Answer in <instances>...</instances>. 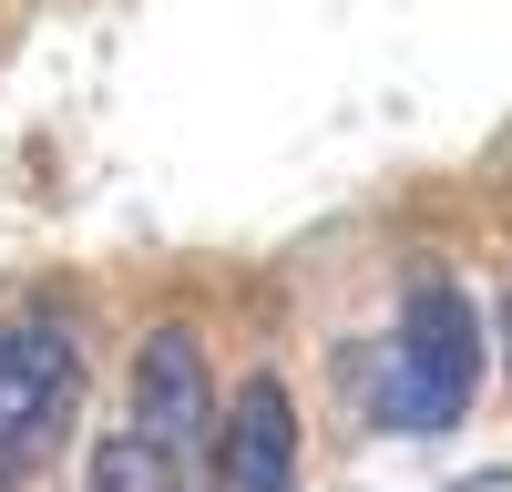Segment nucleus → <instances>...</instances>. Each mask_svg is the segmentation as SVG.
<instances>
[{
	"label": "nucleus",
	"mask_w": 512,
	"mask_h": 492,
	"mask_svg": "<svg viewBox=\"0 0 512 492\" xmlns=\"http://www.w3.org/2000/svg\"><path fill=\"white\" fill-rule=\"evenodd\" d=\"M482 380V318L451 277H420L400 328L369 349V421L379 431H451Z\"/></svg>",
	"instance_id": "f257e3e1"
},
{
	"label": "nucleus",
	"mask_w": 512,
	"mask_h": 492,
	"mask_svg": "<svg viewBox=\"0 0 512 492\" xmlns=\"http://www.w3.org/2000/svg\"><path fill=\"white\" fill-rule=\"evenodd\" d=\"M82 400V349L62 318H0V482H31L62 451Z\"/></svg>",
	"instance_id": "f03ea898"
},
{
	"label": "nucleus",
	"mask_w": 512,
	"mask_h": 492,
	"mask_svg": "<svg viewBox=\"0 0 512 492\" xmlns=\"http://www.w3.org/2000/svg\"><path fill=\"white\" fill-rule=\"evenodd\" d=\"M216 492H297V400L277 369L216 410Z\"/></svg>",
	"instance_id": "7ed1b4c3"
},
{
	"label": "nucleus",
	"mask_w": 512,
	"mask_h": 492,
	"mask_svg": "<svg viewBox=\"0 0 512 492\" xmlns=\"http://www.w3.org/2000/svg\"><path fill=\"white\" fill-rule=\"evenodd\" d=\"M134 431L154 441H195V431H216V380H205V339L185 318H154L144 328V349H134Z\"/></svg>",
	"instance_id": "20e7f679"
},
{
	"label": "nucleus",
	"mask_w": 512,
	"mask_h": 492,
	"mask_svg": "<svg viewBox=\"0 0 512 492\" xmlns=\"http://www.w3.org/2000/svg\"><path fill=\"white\" fill-rule=\"evenodd\" d=\"M93 492H195L185 451L154 441V431H103L93 441Z\"/></svg>",
	"instance_id": "39448f33"
},
{
	"label": "nucleus",
	"mask_w": 512,
	"mask_h": 492,
	"mask_svg": "<svg viewBox=\"0 0 512 492\" xmlns=\"http://www.w3.org/2000/svg\"><path fill=\"white\" fill-rule=\"evenodd\" d=\"M451 492H512V472H461Z\"/></svg>",
	"instance_id": "423d86ee"
},
{
	"label": "nucleus",
	"mask_w": 512,
	"mask_h": 492,
	"mask_svg": "<svg viewBox=\"0 0 512 492\" xmlns=\"http://www.w3.org/2000/svg\"><path fill=\"white\" fill-rule=\"evenodd\" d=\"M502 369H512V287H502Z\"/></svg>",
	"instance_id": "0eeeda50"
}]
</instances>
